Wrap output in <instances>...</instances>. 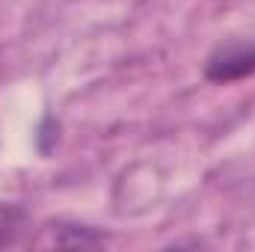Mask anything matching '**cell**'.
<instances>
[{
  "label": "cell",
  "instance_id": "obj_1",
  "mask_svg": "<svg viewBox=\"0 0 255 252\" xmlns=\"http://www.w3.org/2000/svg\"><path fill=\"white\" fill-rule=\"evenodd\" d=\"M255 74V39H229L217 45L205 60V77L211 83H235Z\"/></svg>",
  "mask_w": 255,
  "mask_h": 252
},
{
  "label": "cell",
  "instance_id": "obj_2",
  "mask_svg": "<svg viewBox=\"0 0 255 252\" xmlns=\"http://www.w3.org/2000/svg\"><path fill=\"white\" fill-rule=\"evenodd\" d=\"M36 247H104L107 238L101 232H95L92 226H80V223H51L42 229V238L33 241Z\"/></svg>",
  "mask_w": 255,
  "mask_h": 252
},
{
  "label": "cell",
  "instance_id": "obj_3",
  "mask_svg": "<svg viewBox=\"0 0 255 252\" xmlns=\"http://www.w3.org/2000/svg\"><path fill=\"white\" fill-rule=\"evenodd\" d=\"M30 232V214L21 205L0 202V250L21 244V238Z\"/></svg>",
  "mask_w": 255,
  "mask_h": 252
}]
</instances>
